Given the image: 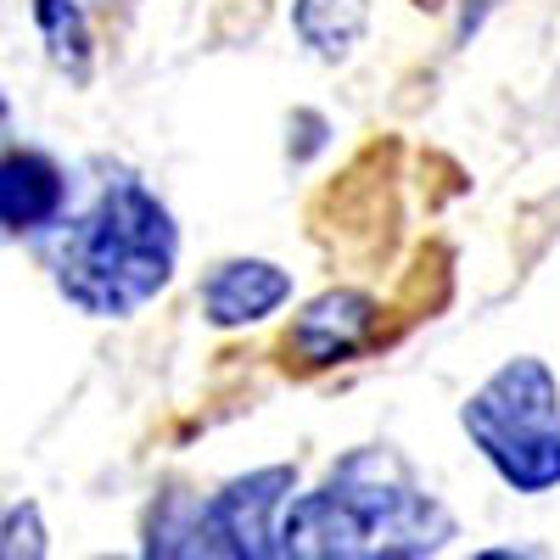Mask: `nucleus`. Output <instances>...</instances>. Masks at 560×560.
Returning <instances> with one entry per match:
<instances>
[{"label": "nucleus", "mask_w": 560, "mask_h": 560, "mask_svg": "<svg viewBox=\"0 0 560 560\" xmlns=\"http://www.w3.org/2000/svg\"><path fill=\"white\" fill-rule=\"evenodd\" d=\"M459 533L454 510L420 482L393 443L348 448L314 493L275 516L280 560H427Z\"/></svg>", "instance_id": "1"}, {"label": "nucleus", "mask_w": 560, "mask_h": 560, "mask_svg": "<svg viewBox=\"0 0 560 560\" xmlns=\"http://www.w3.org/2000/svg\"><path fill=\"white\" fill-rule=\"evenodd\" d=\"M62 303L90 319H129L147 308L179 269V224L168 202L135 174L102 179L90 202L62 236L45 247Z\"/></svg>", "instance_id": "2"}, {"label": "nucleus", "mask_w": 560, "mask_h": 560, "mask_svg": "<svg viewBox=\"0 0 560 560\" xmlns=\"http://www.w3.org/2000/svg\"><path fill=\"white\" fill-rule=\"evenodd\" d=\"M459 427L504 488L516 493L560 488V382L538 353L504 359L459 404Z\"/></svg>", "instance_id": "3"}, {"label": "nucleus", "mask_w": 560, "mask_h": 560, "mask_svg": "<svg viewBox=\"0 0 560 560\" xmlns=\"http://www.w3.org/2000/svg\"><path fill=\"white\" fill-rule=\"evenodd\" d=\"M298 493V465L230 477L219 493H163L147 510L140 555L163 560H275V516Z\"/></svg>", "instance_id": "4"}, {"label": "nucleus", "mask_w": 560, "mask_h": 560, "mask_svg": "<svg viewBox=\"0 0 560 560\" xmlns=\"http://www.w3.org/2000/svg\"><path fill=\"white\" fill-rule=\"evenodd\" d=\"M376 298L370 292H353V287H331L319 292L298 319H292V337L287 348L298 353V364L308 370H325V364H348L353 353L370 348V337H376Z\"/></svg>", "instance_id": "5"}, {"label": "nucleus", "mask_w": 560, "mask_h": 560, "mask_svg": "<svg viewBox=\"0 0 560 560\" xmlns=\"http://www.w3.org/2000/svg\"><path fill=\"white\" fill-rule=\"evenodd\" d=\"M68 213V168L51 152H0V236H45Z\"/></svg>", "instance_id": "6"}, {"label": "nucleus", "mask_w": 560, "mask_h": 560, "mask_svg": "<svg viewBox=\"0 0 560 560\" xmlns=\"http://www.w3.org/2000/svg\"><path fill=\"white\" fill-rule=\"evenodd\" d=\"M292 298V275L269 258H230L202 280V314L219 331H242V325L269 319Z\"/></svg>", "instance_id": "7"}, {"label": "nucleus", "mask_w": 560, "mask_h": 560, "mask_svg": "<svg viewBox=\"0 0 560 560\" xmlns=\"http://www.w3.org/2000/svg\"><path fill=\"white\" fill-rule=\"evenodd\" d=\"M292 28L319 62H348L370 34V0H292Z\"/></svg>", "instance_id": "8"}, {"label": "nucleus", "mask_w": 560, "mask_h": 560, "mask_svg": "<svg viewBox=\"0 0 560 560\" xmlns=\"http://www.w3.org/2000/svg\"><path fill=\"white\" fill-rule=\"evenodd\" d=\"M34 28L45 39V57L68 84H90L96 73V39H90L84 0H34Z\"/></svg>", "instance_id": "9"}, {"label": "nucleus", "mask_w": 560, "mask_h": 560, "mask_svg": "<svg viewBox=\"0 0 560 560\" xmlns=\"http://www.w3.org/2000/svg\"><path fill=\"white\" fill-rule=\"evenodd\" d=\"M51 555V538H45V516L39 504L23 499L0 516V560H45Z\"/></svg>", "instance_id": "10"}, {"label": "nucleus", "mask_w": 560, "mask_h": 560, "mask_svg": "<svg viewBox=\"0 0 560 560\" xmlns=\"http://www.w3.org/2000/svg\"><path fill=\"white\" fill-rule=\"evenodd\" d=\"M7 124H12V102H7V90H0V135H7Z\"/></svg>", "instance_id": "11"}, {"label": "nucleus", "mask_w": 560, "mask_h": 560, "mask_svg": "<svg viewBox=\"0 0 560 560\" xmlns=\"http://www.w3.org/2000/svg\"><path fill=\"white\" fill-rule=\"evenodd\" d=\"M415 7H443V0H415Z\"/></svg>", "instance_id": "12"}, {"label": "nucleus", "mask_w": 560, "mask_h": 560, "mask_svg": "<svg viewBox=\"0 0 560 560\" xmlns=\"http://www.w3.org/2000/svg\"><path fill=\"white\" fill-rule=\"evenodd\" d=\"M84 7H113V0H84Z\"/></svg>", "instance_id": "13"}]
</instances>
